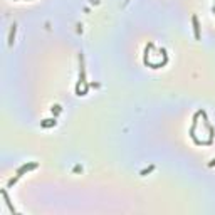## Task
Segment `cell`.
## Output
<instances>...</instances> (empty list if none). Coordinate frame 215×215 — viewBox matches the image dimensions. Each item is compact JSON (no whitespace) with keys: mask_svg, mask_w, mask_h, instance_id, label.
I'll list each match as a JSON object with an SVG mask.
<instances>
[{"mask_svg":"<svg viewBox=\"0 0 215 215\" xmlns=\"http://www.w3.org/2000/svg\"><path fill=\"white\" fill-rule=\"evenodd\" d=\"M34 168H37V163H29V165H24V167H20L17 170V176H22L25 173V171H29V170H34Z\"/></svg>","mask_w":215,"mask_h":215,"instance_id":"obj_1","label":"cell"},{"mask_svg":"<svg viewBox=\"0 0 215 215\" xmlns=\"http://www.w3.org/2000/svg\"><path fill=\"white\" fill-rule=\"evenodd\" d=\"M192 22H193V30H195V39H200V25H198V19L197 15H193L192 17Z\"/></svg>","mask_w":215,"mask_h":215,"instance_id":"obj_2","label":"cell"},{"mask_svg":"<svg viewBox=\"0 0 215 215\" xmlns=\"http://www.w3.org/2000/svg\"><path fill=\"white\" fill-rule=\"evenodd\" d=\"M15 30H17V25H12V29H10V34H9V45L14 44V37H15Z\"/></svg>","mask_w":215,"mask_h":215,"instance_id":"obj_3","label":"cell"},{"mask_svg":"<svg viewBox=\"0 0 215 215\" xmlns=\"http://www.w3.org/2000/svg\"><path fill=\"white\" fill-rule=\"evenodd\" d=\"M49 126H56V120H45L42 123V128H49Z\"/></svg>","mask_w":215,"mask_h":215,"instance_id":"obj_4","label":"cell"},{"mask_svg":"<svg viewBox=\"0 0 215 215\" xmlns=\"http://www.w3.org/2000/svg\"><path fill=\"white\" fill-rule=\"evenodd\" d=\"M153 168H155V167H150L148 170H143V171H141V175H148L150 171H153Z\"/></svg>","mask_w":215,"mask_h":215,"instance_id":"obj_5","label":"cell"},{"mask_svg":"<svg viewBox=\"0 0 215 215\" xmlns=\"http://www.w3.org/2000/svg\"><path fill=\"white\" fill-rule=\"evenodd\" d=\"M209 167H215V158L212 160V161H210V163H209Z\"/></svg>","mask_w":215,"mask_h":215,"instance_id":"obj_6","label":"cell"}]
</instances>
